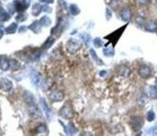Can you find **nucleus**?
<instances>
[{"label":"nucleus","instance_id":"nucleus-2","mask_svg":"<svg viewBox=\"0 0 157 136\" xmlns=\"http://www.w3.org/2000/svg\"><path fill=\"white\" fill-rule=\"evenodd\" d=\"M61 115L66 119H70V118H73V109H71V107L69 105H68V106L66 105L62 109Z\"/></svg>","mask_w":157,"mask_h":136},{"label":"nucleus","instance_id":"nucleus-3","mask_svg":"<svg viewBox=\"0 0 157 136\" xmlns=\"http://www.w3.org/2000/svg\"><path fill=\"white\" fill-rule=\"evenodd\" d=\"M143 119L141 117H135L131 120V126L134 129H139L143 126Z\"/></svg>","mask_w":157,"mask_h":136},{"label":"nucleus","instance_id":"nucleus-1","mask_svg":"<svg viewBox=\"0 0 157 136\" xmlns=\"http://www.w3.org/2000/svg\"><path fill=\"white\" fill-rule=\"evenodd\" d=\"M139 74L143 78H148L150 75H151V70H150L146 65H143V66L139 69Z\"/></svg>","mask_w":157,"mask_h":136},{"label":"nucleus","instance_id":"nucleus-5","mask_svg":"<svg viewBox=\"0 0 157 136\" xmlns=\"http://www.w3.org/2000/svg\"><path fill=\"white\" fill-rule=\"evenodd\" d=\"M63 98H64V95L62 92H60V91H56V92L52 93L50 95V99L52 100H63Z\"/></svg>","mask_w":157,"mask_h":136},{"label":"nucleus","instance_id":"nucleus-4","mask_svg":"<svg viewBox=\"0 0 157 136\" xmlns=\"http://www.w3.org/2000/svg\"><path fill=\"white\" fill-rule=\"evenodd\" d=\"M145 28H146V30L150 31V32L155 31V30H157V23L153 21H149L146 23Z\"/></svg>","mask_w":157,"mask_h":136},{"label":"nucleus","instance_id":"nucleus-6","mask_svg":"<svg viewBox=\"0 0 157 136\" xmlns=\"http://www.w3.org/2000/svg\"><path fill=\"white\" fill-rule=\"evenodd\" d=\"M121 17H122L123 21H128V19L130 18V17H131V13H130V11L128 9H124L121 11Z\"/></svg>","mask_w":157,"mask_h":136},{"label":"nucleus","instance_id":"nucleus-7","mask_svg":"<svg viewBox=\"0 0 157 136\" xmlns=\"http://www.w3.org/2000/svg\"><path fill=\"white\" fill-rule=\"evenodd\" d=\"M154 117H155L154 112L149 111V112L148 113V121H153V120H154Z\"/></svg>","mask_w":157,"mask_h":136}]
</instances>
